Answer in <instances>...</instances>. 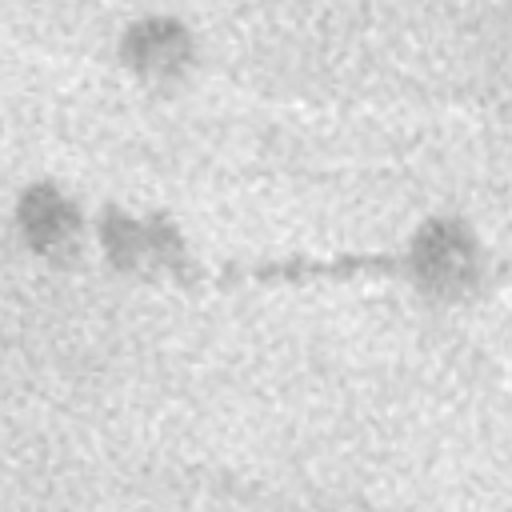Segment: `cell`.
I'll use <instances>...</instances> for the list:
<instances>
[{"instance_id": "obj_1", "label": "cell", "mask_w": 512, "mask_h": 512, "mask_svg": "<svg viewBox=\"0 0 512 512\" xmlns=\"http://www.w3.org/2000/svg\"><path fill=\"white\" fill-rule=\"evenodd\" d=\"M420 264L424 272L436 280V284H456L464 272H468V244L460 240L456 228H436L424 236L420 244Z\"/></svg>"}, {"instance_id": "obj_2", "label": "cell", "mask_w": 512, "mask_h": 512, "mask_svg": "<svg viewBox=\"0 0 512 512\" xmlns=\"http://www.w3.org/2000/svg\"><path fill=\"white\" fill-rule=\"evenodd\" d=\"M28 232H32V240H36V244H48L52 236L60 240V236L68 232V212H64L52 196H44V192H40V196H32V200H28Z\"/></svg>"}]
</instances>
